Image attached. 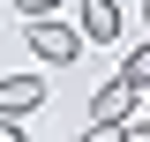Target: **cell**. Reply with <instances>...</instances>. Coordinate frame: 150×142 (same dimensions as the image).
Listing matches in <instances>:
<instances>
[{
    "label": "cell",
    "mask_w": 150,
    "mask_h": 142,
    "mask_svg": "<svg viewBox=\"0 0 150 142\" xmlns=\"http://www.w3.org/2000/svg\"><path fill=\"white\" fill-rule=\"evenodd\" d=\"M120 75H128L135 90H150V45H143V53H128V67H120Z\"/></svg>",
    "instance_id": "obj_5"
},
{
    "label": "cell",
    "mask_w": 150,
    "mask_h": 142,
    "mask_svg": "<svg viewBox=\"0 0 150 142\" xmlns=\"http://www.w3.org/2000/svg\"><path fill=\"white\" fill-rule=\"evenodd\" d=\"M83 22H60V15H38L30 22V53L38 60H53V67H68V60H83Z\"/></svg>",
    "instance_id": "obj_1"
},
{
    "label": "cell",
    "mask_w": 150,
    "mask_h": 142,
    "mask_svg": "<svg viewBox=\"0 0 150 142\" xmlns=\"http://www.w3.org/2000/svg\"><path fill=\"white\" fill-rule=\"evenodd\" d=\"M15 8H23V22H38V15H53L60 0H15Z\"/></svg>",
    "instance_id": "obj_6"
},
{
    "label": "cell",
    "mask_w": 150,
    "mask_h": 142,
    "mask_svg": "<svg viewBox=\"0 0 150 142\" xmlns=\"http://www.w3.org/2000/svg\"><path fill=\"white\" fill-rule=\"evenodd\" d=\"M143 15H150V0H143Z\"/></svg>",
    "instance_id": "obj_9"
},
{
    "label": "cell",
    "mask_w": 150,
    "mask_h": 142,
    "mask_svg": "<svg viewBox=\"0 0 150 142\" xmlns=\"http://www.w3.org/2000/svg\"><path fill=\"white\" fill-rule=\"evenodd\" d=\"M135 97H143V90H135L128 75H112V82H105V90L90 97V120H98V127H128V112H135Z\"/></svg>",
    "instance_id": "obj_2"
},
{
    "label": "cell",
    "mask_w": 150,
    "mask_h": 142,
    "mask_svg": "<svg viewBox=\"0 0 150 142\" xmlns=\"http://www.w3.org/2000/svg\"><path fill=\"white\" fill-rule=\"evenodd\" d=\"M83 37H90V45H112V37H120V8H112V0H83Z\"/></svg>",
    "instance_id": "obj_4"
},
{
    "label": "cell",
    "mask_w": 150,
    "mask_h": 142,
    "mask_svg": "<svg viewBox=\"0 0 150 142\" xmlns=\"http://www.w3.org/2000/svg\"><path fill=\"white\" fill-rule=\"evenodd\" d=\"M120 142H150V120H135V127H120Z\"/></svg>",
    "instance_id": "obj_7"
},
{
    "label": "cell",
    "mask_w": 150,
    "mask_h": 142,
    "mask_svg": "<svg viewBox=\"0 0 150 142\" xmlns=\"http://www.w3.org/2000/svg\"><path fill=\"white\" fill-rule=\"evenodd\" d=\"M38 105H45V82H38V75H0V120L38 112Z\"/></svg>",
    "instance_id": "obj_3"
},
{
    "label": "cell",
    "mask_w": 150,
    "mask_h": 142,
    "mask_svg": "<svg viewBox=\"0 0 150 142\" xmlns=\"http://www.w3.org/2000/svg\"><path fill=\"white\" fill-rule=\"evenodd\" d=\"M0 142H30V135H23V127H15V120H0Z\"/></svg>",
    "instance_id": "obj_8"
}]
</instances>
